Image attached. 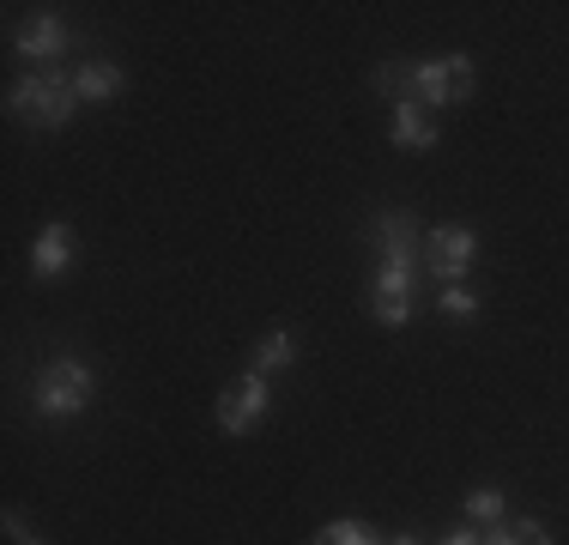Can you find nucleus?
<instances>
[{"label": "nucleus", "mask_w": 569, "mask_h": 545, "mask_svg": "<svg viewBox=\"0 0 569 545\" xmlns=\"http://www.w3.org/2000/svg\"><path fill=\"white\" fill-rule=\"evenodd\" d=\"M370 242H376V279H370V316L382 327L412 321V297H418V272H425V237L418 218L388 207L370 218Z\"/></svg>", "instance_id": "obj_1"}, {"label": "nucleus", "mask_w": 569, "mask_h": 545, "mask_svg": "<svg viewBox=\"0 0 569 545\" xmlns=\"http://www.w3.org/2000/svg\"><path fill=\"white\" fill-rule=\"evenodd\" d=\"M7 109L24 121V128H67V121L79 116V91H73V73H61V67H31V73H19L7 86Z\"/></svg>", "instance_id": "obj_2"}, {"label": "nucleus", "mask_w": 569, "mask_h": 545, "mask_svg": "<svg viewBox=\"0 0 569 545\" xmlns=\"http://www.w3.org/2000/svg\"><path fill=\"white\" fill-rule=\"evenodd\" d=\"M98 400V370L79 358H49L31 382V413L49 418V425H67V418H86V406Z\"/></svg>", "instance_id": "obj_3"}, {"label": "nucleus", "mask_w": 569, "mask_h": 545, "mask_svg": "<svg viewBox=\"0 0 569 545\" xmlns=\"http://www.w3.org/2000/svg\"><path fill=\"white\" fill-rule=\"evenodd\" d=\"M479 91V67L472 54H437V61H412V103L425 109H455Z\"/></svg>", "instance_id": "obj_4"}, {"label": "nucleus", "mask_w": 569, "mask_h": 545, "mask_svg": "<svg viewBox=\"0 0 569 545\" xmlns=\"http://www.w3.org/2000/svg\"><path fill=\"white\" fill-rule=\"evenodd\" d=\"M472 261H479V230L472 225H437L425 237V272L437 285H460L472 272Z\"/></svg>", "instance_id": "obj_5"}, {"label": "nucleus", "mask_w": 569, "mask_h": 545, "mask_svg": "<svg viewBox=\"0 0 569 545\" xmlns=\"http://www.w3.org/2000/svg\"><path fill=\"white\" fill-rule=\"evenodd\" d=\"M267 413H273V388H267L261 370H242L237 382H224V394H219V430L224 436H249Z\"/></svg>", "instance_id": "obj_6"}, {"label": "nucleus", "mask_w": 569, "mask_h": 545, "mask_svg": "<svg viewBox=\"0 0 569 545\" xmlns=\"http://www.w3.org/2000/svg\"><path fill=\"white\" fill-rule=\"evenodd\" d=\"M67 24L56 19V12H31V19H19L12 24V54L19 61H37V67H49L56 54H67Z\"/></svg>", "instance_id": "obj_7"}, {"label": "nucleus", "mask_w": 569, "mask_h": 545, "mask_svg": "<svg viewBox=\"0 0 569 545\" xmlns=\"http://www.w3.org/2000/svg\"><path fill=\"white\" fill-rule=\"evenodd\" d=\"M437 140H442V128L425 103H388V146H400V152H430Z\"/></svg>", "instance_id": "obj_8"}, {"label": "nucleus", "mask_w": 569, "mask_h": 545, "mask_svg": "<svg viewBox=\"0 0 569 545\" xmlns=\"http://www.w3.org/2000/svg\"><path fill=\"white\" fill-rule=\"evenodd\" d=\"M73 249H79V237H73V225H67V218L43 225L31 237V279H61V272L73 267Z\"/></svg>", "instance_id": "obj_9"}, {"label": "nucleus", "mask_w": 569, "mask_h": 545, "mask_svg": "<svg viewBox=\"0 0 569 545\" xmlns=\"http://www.w3.org/2000/svg\"><path fill=\"white\" fill-rule=\"evenodd\" d=\"M121 86H128V73H121L116 61H86V67L73 73L79 103H110V98H121Z\"/></svg>", "instance_id": "obj_10"}, {"label": "nucleus", "mask_w": 569, "mask_h": 545, "mask_svg": "<svg viewBox=\"0 0 569 545\" xmlns=\"http://www.w3.org/2000/svg\"><path fill=\"white\" fill-rule=\"evenodd\" d=\"M291 364H297V339L284 334V327H273V334H261V346H254V364H249V370L273 376V370H291Z\"/></svg>", "instance_id": "obj_11"}, {"label": "nucleus", "mask_w": 569, "mask_h": 545, "mask_svg": "<svg viewBox=\"0 0 569 545\" xmlns=\"http://www.w3.org/2000/svg\"><path fill=\"white\" fill-rule=\"evenodd\" d=\"M460 503H467V522L472 527H497V522H503V490H497V485H472Z\"/></svg>", "instance_id": "obj_12"}, {"label": "nucleus", "mask_w": 569, "mask_h": 545, "mask_svg": "<svg viewBox=\"0 0 569 545\" xmlns=\"http://www.w3.org/2000/svg\"><path fill=\"white\" fill-rule=\"evenodd\" d=\"M316 545H388V539L376 534L370 522H351V515H346V522H328V527H321Z\"/></svg>", "instance_id": "obj_13"}, {"label": "nucleus", "mask_w": 569, "mask_h": 545, "mask_svg": "<svg viewBox=\"0 0 569 545\" xmlns=\"http://www.w3.org/2000/svg\"><path fill=\"white\" fill-rule=\"evenodd\" d=\"M485 545H551V534L539 522H497L485 527Z\"/></svg>", "instance_id": "obj_14"}, {"label": "nucleus", "mask_w": 569, "mask_h": 545, "mask_svg": "<svg viewBox=\"0 0 569 545\" xmlns=\"http://www.w3.org/2000/svg\"><path fill=\"white\" fill-rule=\"evenodd\" d=\"M437 309L449 321H479V291H467V285H442V297H437Z\"/></svg>", "instance_id": "obj_15"}, {"label": "nucleus", "mask_w": 569, "mask_h": 545, "mask_svg": "<svg viewBox=\"0 0 569 545\" xmlns=\"http://www.w3.org/2000/svg\"><path fill=\"white\" fill-rule=\"evenodd\" d=\"M437 545H485V527H472V522H467V527H449Z\"/></svg>", "instance_id": "obj_16"}, {"label": "nucleus", "mask_w": 569, "mask_h": 545, "mask_svg": "<svg viewBox=\"0 0 569 545\" xmlns=\"http://www.w3.org/2000/svg\"><path fill=\"white\" fill-rule=\"evenodd\" d=\"M0 527H7V539H24V522H19V509H7V515H0Z\"/></svg>", "instance_id": "obj_17"}, {"label": "nucleus", "mask_w": 569, "mask_h": 545, "mask_svg": "<svg viewBox=\"0 0 569 545\" xmlns=\"http://www.w3.org/2000/svg\"><path fill=\"white\" fill-rule=\"evenodd\" d=\"M388 545H425V539H418V534H395V539H388Z\"/></svg>", "instance_id": "obj_18"}, {"label": "nucleus", "mask_w": 569, "mask_h": 545, "mask_svg": "<svg viewBox=\"0 0 569 545\" xmlns=\"http://www.w3.org/2000/svg\"><path fill=\"white\" fill-rule=\"evenodd\" d=\"M12 545H43V539H37V534H24V539H12Z\"/></svg>", "instance_id": "obj_19"}]
</instances>
